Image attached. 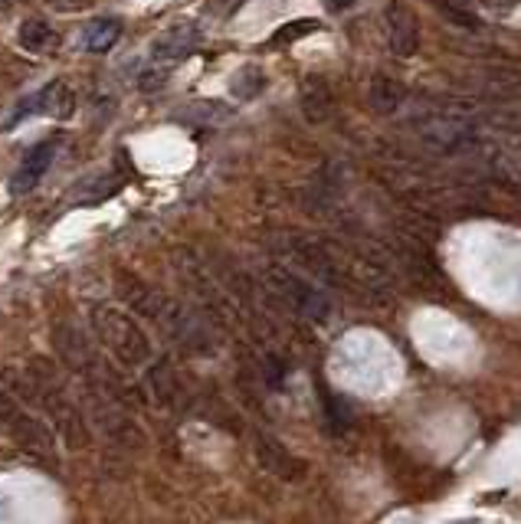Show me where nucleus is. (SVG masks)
Returning a JSON list of instances; mask_svg holds the SVG:
<instances>
[{
    "mask_svg": "<svg viewBox=\"0 0 521 524\" xmlns=\"http://www.w3.org/2000/svg\"><path fill=\"white\" fill-rule=\"evenodd\" d=\"M479 4H485V7H489V10H502V14H505V10L518 7L521 0H479Z\"/></svg>",
    "mask_w": 521,
    "mask_h": 524,
    "instance_id": "15",
    "label": "nucleus"
},
{
    "mask_svg": "<svg viewBox=\"0 0 521 524\" xmlns=\"http://www.w3.org/2000/svg\"><path fill=\"white\" fill-rule=\"evenodd\" d=\"M325 4H328L331 10H348V7H351V0H325Z\"/></svg>",
    "mask_w": 521,
    "mask_h": 524,
    "instance_id": "16",
    "label": "nucleus"
},
{
    "mask_svg": "<svg viewBox=\"0 0 521 524\" xmlns=\"http://www.w3.org/2000/svg\"><path fill=\"white\" fill-rule=\"evenodd\" d=\"M200 30L194 23H174L161 33V37L151 43V59L161 66H171V63H181V59L191 56L197 46H200Z\"/></svg>",
    "mask_w": 521,
    "mask_h": 524,
    "instance_id": "5",
    "label": "nucleus"
},
{
    "mask_svg": "<svg viewBox=\"0 0 521 524\" xmlns=\"http://www.w3.org/2000/svg\"><path fill=\"white\" fill-rule=\"evenodd\" d=\"M276 285H279V292H282V299H286L295 312L305 315V318H312V321H322L328 312H331V305L322 292L315 289L312 282H305L299 276H292V272H276Z\"/></svg>",
    "mask_w": 521,
    "mask_h": 524,
    "instance_id": "4",
    "label": "nucleus"
},
{
    "mask_svg": "<svg viewBox=\"0 0 521 524\" xmlns=\"http://www.w3.org/2000/svg\"><path fill=\"white\" fill-rule=\"evenodd\" d=\"M33 109H40L43 115L53 118H69L76 112V92L66 86V82H50L43 92L33 95Z\"/></svg>",
    "mask_w": 521,
    "mask_h": 524,
    "instance_id": "10",
    "label": "nucleus"
},
{
    "mask_svg": "<svg viewBox=\"0 0 521 524\" xmlns=\"http://www.w3.org/2000/svg\"><path fill=\"white\" fill-rule=\"evenodd\" d=\"M315 30H318V20H312V17L292 20V23H286V27L276 30V37L269 40V46H289V43H295V40L309 37V33H315Z\"/></svg>",
    "mask_w": 521,
    "mask_h": 524,
    "instance_id": "14",
    "label": "nucleus"
},
{
    "mask_svg": "<svg viewBox=\"0 0 521 524\" xmlns=\"http://www.w3.org/2000/svg\"><path fill=\"white\" fill-rule=\"evenodd\" d=\"M92 325H96L99 338L109 344L115 354H122L125 361L138 364V361H148L151 357L148 335L125 312H118V308H112V305L92 308Z\"/></svg>",
    "mask_w": 521,
    "mask_h": 524,
    "instance_id": "2",
    "label": "nucleus"
},
{
    "mask_svg": "<svg viewBox=\"0 0 521 524\" xmlns=\"http://www.w3.org/2000/svg\"><path fill=\"white\" fill-rule=\"evenodd\" d=\"M118 37H122V20L115 17H96L86 27V33H82V46H86L89 53H109L112 46L118 43Z\"/></svg>",
    "mask_w": 521,
    "mask_h": 524,
    "instance_id": "11",
    "label": "nucleus"
},
{
    "mask_svg": "<svg viewBox=\"0 0 521 524\" xmlns=\"http://www.w3.org/2000/svg\"><path fill=\"white\" fill-rule=\"evenodd\" d=\"M367 102L377 115H397L407 105V89L404 82L387 76V73H374L371 86H367Z\"/></svg>",
    "mask_w": 521,
    "mask_h": 524,
    "instance_id": "7",
    "label": "nucleus"
},
{
    "mask_svg": "<svg viewBox=\"0 0 521 524\" xmlns=\"http://www.w3.org/2000/svg\"><path fill=\"white\" fill-rule=\"evenodd\" d=\"M53 158H56V141H43V145L30 148L27 158L17 164V174H14V181H10V194L14 197L30 194V190L43 181V174L50 171Z\"/></svg>",
    "mask_w": 521,
    "mask_h": 524,
    "instance_id": "6",
    "label": "nucleus"
},
{
    "mask_svg": "<svg viewBox=\"0 0 521 524\" xmlns=\"http://www.w3.org/2000/svg\"><path fill=\"white\" fill-rule=\"evenodd\" d=\"M384 30H387L390 53L397 59H410L420 50V20L407 4H400V0H390L384 7Z\"/></svg>",
    "mask_w": 521,
    "mask_h": 524,
    "instance_id": "3",
    "label": "nucleus"
},
{
    "mask_svg": "<svg viewBox=\"0 0 521 524\" xmlns=\"http://www.w3.org/2000/svg\"><path fill=\"white\" fill-rule=\"evenodd\" d=\"M263 89H266V76H263V69H259V66H243L240 73L233 76V82H230V92L240 102L256 99V95L263 92Z\"/></svg>",
    "mask_w": 521,
    "mask_h": 524,
    "instance_id": "13",
    "label": "nucleus"
},
{
    "mask_svg": "<svg viewBox=\"0 0 521 524\" xmlns=\"http://www.w3.org/2000/svg\"><path fill=\"white\" fill-rule=\"evenodd\" d=\"M433 7H436V14L446 17L459 30H466V33L482 30V20L476 14V7H472V0H433Z\"/></svg>",
    "mask_w": 521,
    "mask_h": 524,
    "instance_id": "12",
    "label": "nucleus"
},
{
    "mask_svg": "<svg viewBox=\"0 0 521 524\" xmlns=\"http://www.w3.org/2000/svg\"><path fill=\"white\" fill-rule=\"evenodd\" d=\"M299 102H302V115L309 118V122H328L331 115H335V92L325 79H305L302 82V92H299Z\"/></svg>",
    "mask_w": 521,
    "mask_h": 524,
    "instance_id": "8",
    "label": "nucleus"
},
{
    "mask_svg": "<svg viewBox=\"0 0 521 524\" xmlns=\"http://www.w3.org/2000/svg\"><path fill=\"white\" fill-rule=\"evenodd\" d=\"M17 43H20L27 53H33V56H53V53L59 50V33H56L46 20L30 17V20L20 23Z\"/></svg>",
    "mask_w": 521,
    "mask_h": 524,
    "instance_id": "9",
    "label": "nucleus"
},
{
    "mask_svg": "<svg viewBox=\"0 0 521 524\" xmlns=\"http://www.w3.org/2000/svg\"><path fill=\"white\" fill-rule=\"evenodd\" d=\"M407 128L440 158H485V138L472 105L456 95H420L410 105Z\"/></svg>",
    "mask_w": 521,
    "mask_h": 524,
    "instance_id": "1",
    "label": "nucleus"
}]
</instances>
